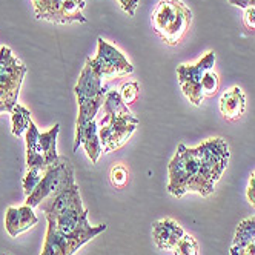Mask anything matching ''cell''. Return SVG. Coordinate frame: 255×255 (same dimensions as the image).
Returning a JSON list of instances; mask_svg holds the SVG:
<instances>
[{
  "mask_svg": "<svg viewBox=\"0 0 255 255\" xmlns=\"http://www.w3.org/2000/svg\"><path fill=\"white\" fill-rule=\"evenodd\" d=\"M229 146L223 138H209L197 148L178 144L168 166V191L177 198L188 192L209 197L229 163Z\"/></svg>",
  "mask_w": 255,
  "mask_h": 255,
  "instance_id": "1",
  "label": "cell"
},
{
  "mask_svg": "<svg viewBox=\"0 0 255 255\" xmlns=\"http://www.w3.org/2000/svg\"><path fill=\"white\" fill-rule=\"evenodd\" d=\"M103 116L99 125V137L102 143V152L109 154L120 149L131 138L138 126V119L132 114L116 89L106 93L103 102Z\"/></svg>",
  "mask_w": 255,
  "mask_h": 255,
  "instance_id": "2",
  "label": "cell"
},
{
  "mask_svg": "<svg viewBox=\"0 0 255 255\" xmlns=\"http://www.w3.org/2000/svg\"><path fill=\"white\" fill-rule=\"evenodd\" d=\"M151 23L158 37L174 46L186 35L192 23V12L181 0H161L151 15Z\"/></svg>",
  "mask_w": 255,
  "mask_h": 255,
  "instance_id": "3",
  "label": "cell"
},
{
  "mask_svg": "<svg viewBox=\"0 0 255 255\" xmlns=\"http://www.w3.org/2000/svg\"><path fill=\"white\" fill-rule=\"evenodd\" d=\"M74 93L79 103V117L76 123V134H79L99 114L108 93V86L103 85V79L86 62L79 82L74 86Z\"/></svg>",
  "mask_w": 255,
  "mask_h": 255,
  "instance_id": "4",
  "label": "cell"
},
{
  "mask_svg": "<svg viewBox=\"0 0 255 255\" xmlns=\"http://www.w3.org/2000/svg\"><path fill=\"white\" fill-rule=\"evenodd\" d=\"M46 220L48 228L42 255H74L83 245L106 231V225L93 226L89 225V222H86L76 232L66 235L56 228L52 220H49V218H46Z\"/></svg>",
  "mask_w": 255,
  "mask_h": 255,
  "instance_id": "5",
  "label": "cell"
},
{
  "mask_svg": "<svg viewBox=\"0 0 255 255\" xmlns=\"http://www.w3.org/2000/svg\"><path fill=\"white\" fill-rule=\"evenodd\" d=\"M74 183L76 174L74 168H72V163L69 161V158L60 155L56 163H52V165H49L45 169L40 183L26 197L25 205L31 208H37L46 198L56 195L57 192L66 189Z\"/></svg>",
  "mask_w": 255,
  "mask_h": 255,
  "instance_id": "6",
  "label": "cell"
},
{
  "mask_svg": "<svg viewBox=\"0 0 255 255\" xmlns=\"http://www.w3.org/2000/svg\"><path fill=\"white\" fill-rule=\"evenodd\" d=\"M26 72L28 68L12 56L8 46L0 48V100L12 106L17 105Z\"/></svg>",
  "mask_w": 255,
  "mask_h": 255,
  "instance_id": "7",
  "label": "cell"
},
{
  "mask_svg": "<svg viewBox=\"0 0 255 255\" xmlns=\"http://www.w3.org/2000/svg\"><path fill=\"white\" fill-rule=\"evenodd\" d=\"M215 52L209 51L195 65H180L177 68V79L185 97L195 106H200L205 99L202 91V80L208 71L214 69Z\"/></svg>",
  "mask_w": 255,
  "mask_h": 255,
  "instance_id": "8",
  "label": "cell"
},
{
  "mask_svg": "<svg viewBox=\"0 0 255 255\" xmlns=\"http://www.w3.org/2000/svg\"><path fill=\"white\" fill-rule=\"evenodd\" d=\"M39 20L56 23H85V0H32Z\"/></svg>",
  "mask_w": 255,
  "mask_h": 255,
  "instance_id": "9",
  "label": "cell"
},
{
  "mask_svg": "<svg viewBox=\"0 0 255 255\" xmlns=\"http://www.w3.org/2000/svg\"><path fill=\"white\" fill-rule=\"evenodd\" d=\"M97 42L99 43L96 57L86 59V62L97 71V74L102 79H113L131 74L134 71V66L125 57V54L120 49L108 43L102 37H99Z\"/></svg>",
  "mask_w": 255,
  "mask_h": 255,
  "instance_id": "10",
  "label": "cell"
},
{
  "mask_svg": "<svg viewBox=\"0 0 255 255\" xmlns=\"http://www.w3.org/2000/svg\"><path fill=\"white\" fill-rule=\"evenodd\" d=\"M82 197L77 183L68 186L66 189L57 192L56 195H52L46 198L45 202H42L37 208H40L46 217H57L63 214L65 211L74 208L77 205H82Z\"/></svg>",
  "mask_w": 255,
  "mask_h": 255,
  "instance_id": "11",
  "label": "cell"
},
{
  "mask_svg": "<svg viewBox=\"0 0 255 255\" xmlns=\"http://www.w3.org/2000/svg\"><path fill=\"white\" fill-rule=\"evenodd\" d=\"M185 231L172 218H163L152 225V239L160 251H175Z\"/></svg>",
  "mask_w": 255,
  "mask_h": 255,
  "instance_id": "12",
  "label": "cell"
},
{
  "mask_svg": "<svg viewBox=\"0 0 255 255\" xmlns=\"http://www.w3.org/2000/svg\"><path fill=\"white\" fill-rule=\"evenodd\" d=\"M39 222L37 215L34 214V208L25 205L20 208H8L5 215V228L11 237H17L22 232L31 229Z\"/></svg>",
  "mask_w": 255,
  "mask_h": 255,
  "instance_id": "13",
  "label": "cell"
},
{
  "mask_svg": "<svg viewBox=\"0 0 255 255\" xmlns=\"http://www.w3.org/2000/svg\"><path fill=\"white\" fill-rule=\"evenodd\" d=\"M85 148L86 151V155L89 157V160L94 163L99 161L100 155L103 154L102 152V143H100V137H99V125L96 122V119L93 122H89L82 132L76 134V140H74V151L79 149V146Z\"/></svg>",
  "mask_w": 255,
  "mask_h": 255,
  "instance_id": "14",
  "label": "cell"
},
{
  "mask_svg": "<svg viewBox=\"0 0 255 255\" xmlns=\"http://www.w3.org/2000/svg\"><path fill=\"white\" fill-rule=\"evenodd\" d=\"M220 113L226 120H239L246 113V96L240 86L228 89L220 97Z\"/></svg>",
  "mask_w": 255,
  "mask_h": 255,
  "instance_id": "15",
  "label": "cell"
},
{
  "mask_svg": "<svg viewBox=\"0 0 255 255\" xmlns=\"http://www.w3.org/2000/svg\"><path fill=\"white\" fill-rule=\"evenodd\" d=\"M40 131L35 126V123L31 120L29 126L25 132V143H26V168H37V169H46L48 165L43 157V151L39 141Z\"/></svg>",
  "mask_w": 255,
  "mask_h": 255,
  "instance_id": "16",
  "label": "cell"
},
{
  "mask_svg": "<svg viewBox=\"0 0 255 255\" xmlns=\"http://www.w3.org/2000/svg\"><path fill=\"white\" fill-rule=\"evenodd\" d=\"M46 218L52 220L60 232L68 235V234L76 232L80 226H83L88 222V209L82 203V205H77L74 208L65 211L63 214H60L57 217H46Z\"/></svg>",
  "mask_w": 255,
  "mask_h": 255,
  "instance_id": "17",
  "label": "cell"
},
{
  "mask_svg": "<svg viewBox=\"0 0 255 255\" xmlns=\"http://www.w3.org/2000/svg\"><path fill=\"white\" fill-rule=\"evenodd\" d=\"M59 132H60V125L56 123L49 131H45V132H40L39 135V141H40V146H42V151H43V157H45V161L46 165H52V163H56L59 160V152H57V137H59Z\"/></svg>",
  "mask_w": 255,
  "mask_h": 255,
  "instance_id": "18",
  "label": "cell"
},
{
  "mask_svg": "<svg viewBox=\"0 0 255 255\" xmlns=\"http://www.w3.org/2000/svg\"><path fill=\"white\" fill-rule=\"evenodd\" d=\"M29 122H31L29 109L17 103L11 111V123H12L11 132H12V135H15V137L25 135L28 126H29Z\"/></svg>",
  "mask_w": 255,
  "mask_h": 255,
  "instance_id": "19",
  "label": "cell"
},
{
  "mask_svg": "<svg viewBox=\"0 0 255 255\" xmlns=\"http://www.w3.org/2000/svg\"><path fill=\"white\" fill-rule=\"evenodd\" d=\"M252 240H255V217L245 218V220H242L239 223V226L235 229L232 246L242 248V246H246L248 243H251Z\"/></svg>",
  "mask_w": 255,
  "mask_h": 255,
  "instance_id": "20",
  "label": "cell"
},
{
  "mask_svg": "<svg viewBox=\"0 0 255 255\" xmlns=\"http://www.w3.org/2000/svg\"><path fill=\"white\" fill-rule=\"evenodd\" d=\"M119 93H120V97L122 100L128 105V106H131L137 102L138 99V94H140V86L137 82H125L120 89H119Z\"/></svg>",
  "mask_w": 255,
  "mask_h": 255,
  "instance_id": "21",
  "label": "cell"
},
{
  "mask_svg": "<svg viewBox=\"0 0 255 255\" xmlns=\"http://www.w3.org/2000/svg\"><path fill=\"white\" fill-rule=\"evenodd\" d=\"M218 88H220V79H218V74L214 69L208 71L202 80V91H203L205 97H214L217 94Z\"/></svg>",
  "mask_w": 255,
  "mask_h": 255,
  "instance_id": "22",
  "label": "cell"
},
{
  "mask_svg": "<svg viewBox=\"0 0 255 255\" xmlns=\"http://www.w3.org/2000/svg\"><path fill=\"white\" fill-rule=\"evenodd\" d=\"M43 169H37V168H29L23 177V192L28 197L34 189L40 183V180L43 177Z\"/></svg>",
  "mask_w": 255,
  "mask_h": 255,
  "instance_id": "23",
  "label": "cell"
},
{
  "mask_svg": "<svg viewBox=\"0 0 255 255\" xmlns=\"http://www.w3.org/2000/svg\"><path fill=\"white\" fill-rule=\"evenodd\" d=\"M128 178H129V174H128V169L123 165H116L111 168V172H109V180H111V185L117 189H123L128 183Z\"/></svg>",
  "mask_w": 255,
  "mask_h": 255,
  "instance_id": "24",
  "label": "cell"
},
{
  "mask_svg": "<svg viewBox=\"0 0 255 255\" xmlns=\"http://www.w3.org/2000/svg\"><path fill=\"white\" fill-rule=\"evenodd\" d=\"M231 255H255V240L242 248H231Z\"/></svg>",
  "mask_w": 255,
  "mask_h": 255,
  "instance_id": "25",
  "label": "cell"
},
{
  "mask_svg": "<svg viewBox=\"0 0 255 255\" xmlns=\"http://www.w3.org/2000/svg\"><path fill=\"white\" fill-rule=\"evenodd\" d=\"M243 22L248 29H255V6H248L245 8V15H243Z\"/></svg>",
  "mask_w": 255,
  "mask_h": 255,
  "instance_id": "26",
  "label": "cell"
},
{
  "mask_svg": "<svg viewBox=\"0 0 255 255\" xmlns=\"http://www.w3.org/2000/svg\"><path fill=\"white\" fill-rule=\"evenodd\" d=\"M246 197H248V202L251 203V206L255 208V171L249 177V183H248V189H246Z\"/></svg>",
  "mask_w": 255,
  "mask_h": 255,
  "instance_id": "27",
  "label": "cell"
},
{
  "mask_svg": "<svg viewBox=\"0 0 255 255\" xmlns=\"http://www.w3.org/2000/svg\"><path fill=\"white\" fill-rule=\"evenodd\" d=\"M122 8L128 12V15H134L135 14V9L138 6V0H119Z\"/></svg>",
  "mask_w": 255,
  "mask_h": 255,
  "instance_id": "28",
  "label": "cell"
},
{
  "mask_svg": "<svg viewBox=\"0 0 255 255\" xmlns=\"http://www.w3.org/2000/svg\"><path fill=\"white\" fill-rule=\"evenodd\" d=\"M12 105H9V103H6V102H2L0 100V113H9L11 114V111H12Z\"/></svg>",
  "mask_w": 255,
  "mask_h": 255,
  "instance_id": "29",
  "label": "cell"
},
{
  "mask_svg": "<svg viewBox=\"0 0 255 255\" xmlns=\"http://www.w3.org/2000/svg\"><path fill=\"white\" fill-rule=\"evenodd\" d=\"M178 255H198L195 252H183V254H178Z\"/></svg>",
  "mask_w": 255,
  "mask_h": 255,
  "instance_id": "30",
  "label": "cell"
},
{
  "mask_svg": "<svg viewBox=\"0 0 255 255\" xmlns=\"http://www.w3.org/2000/svg\"><path fill=\"white\" fill-rule=\"evenodd\" d=\"M249 5L251 6H255V0H249Z\"/></svg>",
  "mask_w": 255,
  "mask_h": 255,
  "instance_id": "31",
  "label": "cell"
}]
</instances>
